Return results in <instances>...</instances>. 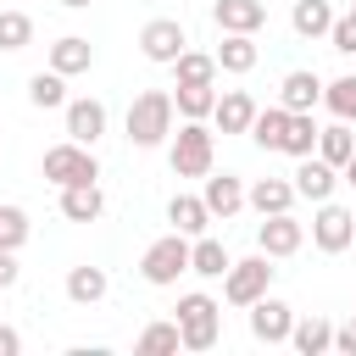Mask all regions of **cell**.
Returning a JSON list of instances; mask_svg holds the SVG:
<instances>
[{
  "label": "cell",
  "instance_id": "obj_1",
  "mask_svg": "<svg viewBox=\"0 0 356 356\" xmlns=\"http://www.w3.org/2000/svg\"><path fill=\"white\" fill-rule=\"evenodd\" d=\"M167 134H172V89H145V95H134V106H128V145L156 150Z\"/></svg>",
  "mask_w": 356,
  "mask_h": 356
},
{
  "label": "cell",
  "instance_id": "obj_2",
  "mask_svg": "<svg viewBox=\"0 0 356 356\" xmlns=\"http://www.w3.org/2000/svg\"><path fill=\"white\" fill-rule=\"evenodd\" d=\"M172 323H178V345L184 350H211L222 339V306L211 295H200V289L178 300V317Z\"/></svg>",
  "mask_w": 356,
  "mask_h": 356
},
{
  "label": "cell",
  "instance_id": "obj_3",
  "mask_svg": "<svg viewBox=\"0 0 356 356\" xmlns=\"http://www.w3.org/2000/svg\"><path fill=\"white\" fill-rule=\"evenodd\" d=\"M211 156H217V139H211V128L184 117V128L172 134V150H167L172 172H178V178H206V172H211Z\"/></svg>",
  "mask_w": 356,
  "mask_h": 356
},
{
  "label": "cell",
  "instance_id": "obj_4",
  "mask_svg": "<svg viewBox=\"0 0 356 356\" xmlns=\"http://www.w3.org/2000/svg\"><path fill=\"white\" fill-rule=\"evenodd\" d=\"M39 172L56 184V189H67V184H95L100 178V161H95V150L89 145H50L44 150V161H39Z\"/></svg>",
  "mask_w": 356,
  "mask_h": 356
},
{
  "label": "cell",
  "instance_id": "obj_5",
  "mask_svg": "<svg viewBox=\"0 0 356 356\" xmlns=\"http://www.w3.org/2000/svg\"><path fill=\"white\" fill-rule=\"evenodd\" d=\"M273 289V256H245V261H228V273H222V300L228 306H250V300H261Z\"/></svg>",
  "mask_w": 356,
  "mask_h": 356
},
{
  "label": "cell",
  "instance_id": "obj_6",
  "mask_svg": "<svg viewBox=\"0 0 356 356\" xmlns=\"http://www.w3.org/2000/svg\"><path fill=\"white\" fill-rule=\"evenodd\" d=\"M312 245H317L323 256L350 250V245H356V211L339 206V200H317V211H312Z\"/></svg>",
  "mask_w": 356,
  "mask_h": 356
},
{
  "label": "cell",
  "instance_id": "obj_7",
  "mask_svg": "<svg viewBox=\"0 0 356 356\" xmlns=\"http://www.w3.org/2000/svg\"><path fill=\"white\" fill-rule=\"evenodd\" d=\"M178 273H189V239H184V234H161V239L139 256V278L156 284V289H167V284H178Z\"/></svg>",
  "mask_w": 356,
  "mask_h": 356
},
{
  "label": "cell",
  "instance_id": "obj_8",
  "mask_svg": "<svg viewBox=\"0 0 356 356\" xmlns=\"http://www.w3.org/2000/svg\"><path fill=\"white\" fill-rule=\"evenodd\" d=\"M184 44H189V39H184V22H178V17H150V22L139 28V50H145V61H156V67H172Z\"/></svg>",
  "mask_w": 356,
  "mask_h": 356
},
{
  "label": "cell",
  "instance_id": "obj_9",
  "mask_svg": "<svg viewBox=\"0 0 356 356\" xmlns=\"http://www.w3.org/2000/svg\"><path fill=\"white\" fill-rule=\"evenodd\" d=\"M245 312H250V334H256L261 345H289V328H295V312H289V300H278V295H261V300H250Z\"/></svg>",
  "mask_w": 356,
  "mask_h": 356
},
{
  "label": "cell",
  "instance_id": "obj_10",
  "mask_svg": "<svg viewBox=\"0 0 356 356\" xmlns=\"http://www.w3.org/2000/svg\"><path fill=\"white\" fill-rule=\"evenodd\" d=\"M256 245H261V256L284 261V256H295V250L306 245V228H300L289 211H273V217H261V228H256Z\"/></svg>",
  "mask_w": 356,
  "mask_h": 356
},
{
  "label": "cell",
  "instance_id": "obj_11",
  "mask_svg": "<svg viewBox=\"0 0 356 356\" xmlns=\"http://www.w3.org/2000/svg\"><path fill=\"white\" fill-rule=\"evenodd\" d=\"M289 184H295V195H306V200L317 206V200H334V189H339V167H328L323 156H300V167L289 172Z\"/></svg>",
  "mask_w": 356,
  "mask_h": 356
},
{
  "label": "cell",
  "instance_id": "obj_12",
  "mask_svg": "<svg viewBox=\"0 0 356 356\" xmlns=\"http://www.w3.org/2000/svg\"><path fill=\"white\" fill-rule=\"evenodd\" d=\"M61 111H67V139L95 150V139L106 134V106H100V100H89V95H78V100H67Z\"/></svg>",
  "mask_w": 356,
  "mask_h": 356
},
{
  "label": "cell",
  "instance_id": "obj_13",
  "mask_svg": "<svg viewBox=\"0 0 356 356\" xmlns=\"http://www.w3.org/2000/svg\"><path fill=\"white\" fill-rule=\"evenodd\" d=\"M278 106H284V111H317V106H323V78L306 72V67L284 72V83H278Z\"/></svg>",
  "mask_w": 356,
  "mask_h": 356
},
{
  "label": "cell",
  "instance_id": "obj_14",
  "mask_svg": "<svg viewBox=\"0 0 356 356\" xmlns=\"http://www.w3.org/2000/svg\"><path fill=\"white\" fill-rule=\"evenodd\" d=\"M200 200H206V211H211V217H222V222H228V217L245 206V184H239V172H206Z\"/></svg>",
  "mask_w": 356,
  "mask_h": 356
},
{
  "label": "cell",
  "instance_id": "obj_15",
  "mask_svg": "<svg viewBox=\"0 0 356 356\" xmlns=\"http://www.w3.org/2000/svg\"><path fill=\"white\" fill-rule=\"evenodd\" d=\"M211 17H217V28H222V33H261L267 6H261V0H217V6H211Z\"/></svg>",
  "mask_w": 356,
  "mask_h": 356
},
{
  "label": "cell",
  "instance_id": "obj_16",
  "mask_svg": "<svg viewBox=\"0 0 356 356\" xmlns=\"http://www.w3.org/2000/svg\"><path fill=\"white\" fill-rule=\"evenodd\" d=\"M50 67H56L61 78H78V72L95 67V44H89L83 33H61V39L50 44Z\"/></svg>",
  "mask_w": 356,
  "mask_h": 356
},
{
  "label": "cell",
  "instance_id": "obj_17",
  "mask_svg": "<svg viewBox=\"0 0 356 356\" xmlns=\"http://www.w3.org/2000/svg\"><path fill=\"white\" fill-rule=\"evenodd\" d=\"M211 56H217V72H234V78H245V72L261 61L256 33H222V44H217Z\"/></svg>",
  "mask_w": 356,
  "mask_h": 356
},
{
  "label": "cell",
  "instance_id": "obj_18",
  "mask_svg": "<svg viewBox=\"0 0 356 356\" xmlns=\"http://www.w3.org/2000/svg\"><path fill=\"white\" fill-rule=\"evenodd\" d=\"M250 117H256V100H250L245 89H222V95H217V106H211V122H217L222 134H245V128H250Z\"/></svg>",
  "mask_w": 356,
  "mask_h": 356
},
{
  "label": "cell",
  "instance_id": "obj_19",
  "mask_svg": "<svg viewBox=\"0 0 356 356\" xmlns=\"http://www.w3.org/2000/svg\"><path fill=\"white\" fill-rule=\"evenodd\" d=\"M167 222H172V234L195 239V234H206V228H211V211H206V200H200V195H172V200H167Z\"/></svg>",
  "mask_w": 356,
  "mask_h": 356
},
{
  "label": "cell",
  "instance_id": "obj_20",
  "mask_svg": "<svg viewBox=\"0 0 356 356\" xmlns=\"http://www.w3.org/2000/svg\"><path fill=\"white\" fill-rule=\"evenodd\" d=\"M245 206H256L261 217L289 211V206H295V184H289V178H256V184L245 189Z\"/></svg>",
  "mask_w": 356,
  "mask_h": 356
},
{
  "label": "cell",
  "instance_id": "obj_21",
  "mask_svg": "<svg viewBox=\"0 0 356 356\" xmlns=\"http://www.w3.org/2000/svg\"><path fill=\"white\" fill-rule=\"evenodd\" d=\"M100 211H106L100 184H67V189H61V217H67V222H95Z\"/></svg>",
  "mask_w": 356,
  "mask_h": 356
},
{
  "label": "cell",
  "instance_id": "obj_22",
  "mask_svg": "<svg viewBox=\"0 0 356 356\" xmlns=\"http://www.w3.org/2000/svg\"><path fill=\"white\" fill-rule=\"evenodd\" d=\"M228 245L222 239H211V234H195L189 239V273H200V278H222L228 273Z\"/></svg>",
  "mask_w": 356,
  "mask_h": 356
},
{
  "label": "cell",
  "instance_id": "obj_23",
  "mask_svg": "<svg viewBox=\"0 0 356 356\" xmlns=\"http://www.w3.org/2000/svg\"><path fill=\"white\" fill-rule=\"evenodd\" d=\"M289 345L300 350V356H323V350H334V323L328 317H295V328H289Z\"/></svg>",
  "mask_w": 356,
  "mask_h": 356
},
{
  "label": "cell",
  "instance_id": "obj_24",
  "mask_svg": "<svg viewBox=\"0 0 356 356\" xmlns=\"http://www.w3.org/2000/svg\"><path fill=\"white\" fill-rule=\"evenodd\" d=\"M217 106V83H172V111L189 122H206Z\"/></svg>",
  "mask_w": 356,
  "mask_h": 356
},
{
  "label": "cell",
  "instance_id": "obj_25",
  "mask_svg": "<svg viewBox=\"0 0 356 356\" xmlns=\"http://www.w3.org/2000/svg\"><path fill=\"white\" fill-rule=\"evenodd\" d=\"M289 28H295L300 39H328V28H334V6H328V0H295Z\"/></svg>",
  "mask_w": 356,
  "mask_h": 356
},
{
  "label": "cell",
  "instance_id": "obj_26",
  "mask_svg": "<svg viewBox=\"0 0 356 356\" xmlns=\"http://www.w3.org/2000/svg\"><path fill=\"white\" fill-rule=\"evenodd\" d=\"M284 128H289V111L273 100V106H256V117H250V128H245V134H250L261 150H278V145H284Z\"/></svg>",
  "mask_w": 356,
  "mask_h": 356
},
{
  "label": "cell",
  "instance_id": "obj_27",
  "mask_svg": "<svg viewBox=\"0 0 356 356\" xmlns=\"http://www.w3.org/2000/svg\"><path fill=\"white\" fill-rule=\"evenodd\" d=\"M172 83H217V56H206V50H178V61H172Z\"/></svg>",
  "mask_w": 356,
  "mask_h": 356
},
{
  "label": "cell",
  "instance_id": "obj_28",
  "mask_svg": "<svg viewBox=\"0 0 356 356\" xmlns=\"http://www.w3.org/2000/svg\"><path fill=\"white\" fill-rule=\"evenodd\" d=\"M350 150H356V134H350V122L317 128V150H312V156H323L328 167H345V161H350Z\"/></svg>",
  "mask_w": 356,
  "mask_h": 356
},
{
  "label": "cell",
  "instance_id": "obj_29",
  "mask_svg": "<svg viewBox=\"0 0 356 356\" xmlns=\"http://www.w3.org/2000/svg\"><path fill=\"white\" fill-rule=\"evenodd\" d=\"M106 289H111V284H106L100 267H72V273H67V300H72V306H95V300H106Z\"/></svg>",
  "mask_w": 356,
  "mask_h": 356
},
{
  "label": "cell",
  "instance_id": "obj_30",
  "mask_svg": "<svg viewBox=\"0 0 356 356\" xmlns=\"http://www.w3.org/2000/svg\"><path fill=\"white\" fill-rule=\"evenodd\" d=\"M284 156H312L317 150V122H312V111H289V128H284V145H278Z\"/></svg>",
  "mask_w": 356,
  "mask_h": 356
},
{
  "label": "cell",
  "instance_id": "obj_31",
  "mask_svg": "<svg viewBox=\"0 0 356 356\" xmlns=\"http://www.w3.org/2000/svg\"><path fill=\"white\" fill-rule=\"evenodd\" d=\"M28 100L39 106V111H56V106H67V78L50 67V72H33L28 78Z\"/></svg>",
  "mask_w": 356,
  "mask_h": 356
},
{
  "label": "cell",
  "instance_id": "obj_32",
  "mask_svg": "<svg viewBox=\"0 0 356 356\" xmlns=\"http://www.w3.org/2000/svg\"><path fill=\"white\" fill-rule=\"evenodd\" d=\"M323 106H328L339 122H356V72H345V78L323 83Z\"/></svg>",
  "mask_w": 356,
  "mask_h": 356
},
{
  "label": "cell",
  "instance_id": "obj_33",
  "mask_svg": "<svg viewBox=\"0 0 356 356\" xmlns=\"http://www.w3.org/2000/svg\"><path fill=\"white\" fill-rule=\"evenodd\" d=\"M28 234H33L28 211H22V206H0V250H22Z\"/></svg>",
  "mask_w": 356,
  "mask_h": 356
},
{
  "label": "cell",
  "instance_id": "obj_34",
  "mask_svg": "<svg viewBox=\"0 0 356 356\" xmlns=\"http://www.w3.org/2000/svg\"><path fill=\"white\" fill-rule=\"evenodd\" d=\"M172 350H184L178 345V323H150L139 334V356H172Z\"/></svg>",
  "mask_w": 356,
  "mask_h": 356
},
{
  "label": "cell",
  "instance_id": "obj_35",
  "mask_svg": "<svg viewBox=\"0 0 356 356\" xmlns=\"http://www.w3.org/2000/svg\"><path fill=\"white\" fill-rule=\"evenodd\" d=\"M33 44V22L22 11H0V50H28Z\"/></svg>",
  "mask_w": 356,
  "mask_h": 356
},
{
  "label": "cell",
  "instance_id": "obj_36",
  "mask_svg": "<svg viewBox=\"0 0 356 356\" xmlns=\"http://www.w3.org/2000/svg\"><path fill=\"white\" fill-rule=\"evenodd\" d=\"M328 44L339 50V56H356V17L345 11V17H334V28H328Z\"/></svg>",
  "mask_w": 356,
  "mask_h": 356
},
{
  "label": "cell",
  "instance_id": "obj_37",
  "mask_svg": "<svg viewBox=\"0 0 356 356\" xmlns=\"http://www.w3.org/2000/svg\"><path fill=\"white\" fill-rule=\"evenodd\" d=\"M334 350H339V356H356V312L334 328Z\"/></svg>",
  "mask_w": 356,
  "mask_h": 356
},
{
  "label": "cell",
  "instance_id": "obj_38",
  "mask_svg": "<svg viewBox=\"0 0 356 356\" xmlns=\"http://www.w3.org/2000/svg\"><path fill=\"white\" fill-rule=\"evenodd\" d=\"M17 273H22V267H17V250H0V289H11Z\"/></svg>",
  "mask_w": 356,
  "mask_h": 356
},
{
  "label": "cell",
  "instance_id": "obj_39",
  "mask_svg": "<svg viewBox=\"0 0 356 356\" xmlns=\"http://www.w3.org/2000/svg\"><path fill=\"white\" fill-rule=\"evenodd\" d=\"M17 350H22V334H17V328H6V323H0V356H17Z\"/></svg>",
  "mask_w": 356,
  "mask_h": 356
},
{
  "label": "cell",
  "instance_id": "obj_40",
  "mask_svg": "<svg viewBox=\"0 0 356 356\" xmlns=\"http://www.w3.org/2000/svg\"><path fill=\"white\" fill-rule=\"evenodd\" d=\"M339 184H350V189H356V150H350V161L339 167Z\"/></svg>",
  "mask_w": 356,
  "mask_h": 356
},
{
  "label": "cell",
  "instance_id": "obj_41",
  "mask_svg": "<svg viewBox=\"0 0 356 356\" xmlns=\"http://www.w3.org/2000/svg\"><path fill=\"white\" fill-rule=\"evenodd\" d=\"M61 6H72V11H83V6H89V0H61Z\"/></svg>",
  "mask_w": 356,
  "mask_h": 356
},
{
  "label": "cell",
  "instance_id": "obj_42",
  "mask_svg": "<svg viewBox=\"0 0 356 356\" xmlns=\"http://www.w3.org/2000/svg\"><path fill=\"white\" fill-rule=\"evenodd\" d=\"M350 17H356V6H350Z\"/></svg>",
  "mask_w": 356,
  "mask_h": 356
}]
</instances>
